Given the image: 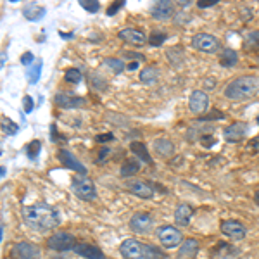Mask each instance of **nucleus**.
<instances>
[{"label":"nucleus","mask_w":259,"mask_h":259,"mask_svg":"<svg viewBox=\"0 0 259 259\" xmlns=\"http://www.w3.org/2000/svg\"><path fill=\"white\" fill-rule=\"evenodd\" d=\"M24 223L33 230H52L61 223V216L54 207L47 204H35V206H28L23 209Z\"/></svg>","instance_id":"nucleus-1"},{"label":"nucleus","mask_w":259,"mask_h":259,"mask_svg":"<svg viewBox=\"0 0 259 259\" xmlns=\"http://www.w3.org/2000/svg\"><path fill=\"white\" fill-rule=\"evenodd\" d=\"M225 97L232 102H244L259 94V78L254 74H244L232 80L225 87Z\"/></svg>","instance_id":"nucleus-2"},{"label":"nucleus","mask_w":259,"mask_h":259,"mask_svg":"<svg viewBox=\"0 0 259 259\" xmlns=\"http://www.w3.org/2000/svg\"><path fill=\"white\" fill-rule=\"evenodd\" d=\"M119 250L124 259H164V254H161L156 247L135 239L124 240Z\"/></svg>","instance_id":"nucleus-3"},{"label":"nucleus","mask_w":259,"mask_h":259,"mask_svg":"<svg viewBox=\"0 0 259 259\" xmlns=\"http://www.w3.org/2000/svg\"><path fill=\"white\" fill-rule=\"evenodd\" d=\"M190 44L195 50L206 54H214L221 49V41L214 35H209V33H197V35L192 36Z\"/></svg>","instance_id":"nucleus-4"},{"label":"nucleus","mask_w":259,"mask_h":259,"mask_svg":"<svg viewBox=\"0 0 259 259\" xmlns=\"http://www.w3.org/2000/svg\"><path fill=\"white\" fill-rule=\"evenodd\" d=\"M73 194L81 200H94L97 197V189H95L94 182L87 177H76L73 180Z\"/></svg>","instance_id":"nucleus-5"},{"label":"nucleus","mask_w":259,"mask_h":259,"mask_svg":"<svg viewBox=\"0 0 259 259\" xmlns=\"http://www.w3.org/2000/svg\"><path fill=\"white\" fill-rule=\"evenodd\" d=\"M47 245L52 250H56V252H68V250H73L76 247V239L71 233L57 232L52 237H49Z\"/></svg>","instance_id":"nucleus-6"},{"label":"nucleus","mask_w":259,"mask_h":259,"mask_svg":"<svg viewBox=\"0 0 259 259\" xmlns=\"http://www.w3.org/2000/svg\"><path fill=\"white\" fill-rule=\"evenodd\" d=\"M157 240L161 242L162 247L171 249V247H177V245L182 244L183 235H182V232L175 227H161L157 230Z\"/></svg>","instance_id":"nucleus-7"},{"label":"nucleus","mask_w":259,"mask_h":259,"mask_svg":"<svg viewBox=\"0 0 259 259\" xmlns=\"http://www.w3.org/2000/svg\"><path fill=\"white\" fill-rule=\"evenodd\" d=\"M249 135V124L247 123H232L230 126L223 130V137L228 144H239V142L245 140V137Z\"/></svg>","instance_id":"nucleus-8"},{"label":"nucleus","mask_w":259,"mask_h":259,"mask_svg":"<svg viewBox=\"0 0 259 259\" xmlns=\"http://www.w3.org/2000/svg\"><path fill=\"white\" fill-rule=\"evenodd\" d=\"M189 107L194 114L204 116L209 109V97H207L206 92L202 90H194L189 97Z\"/></svg>","instance_id":"nucleus-9"},{"label":"nucleus","mask_w":259,"mask_h":259,"mask_svg":"<svg viewBox=\"0 0 259 259\" xmlns=\"http://www.w3.org/2000/svg\"><path fill=\"white\" fill-rule=\"evenodd\" d=\"M40 249L31 242H18L12 247L11 259H38Z\"/></svg>","instance_id":"nucleus-10"},{"label":"nucleus","mask_w":259,"mask_h":259,"mask_svg":"<svg viewBox=\"0 0 259 259\" xmlns=\"http://www.w3.org/2000/svg\"><path fill=\"white\" fill-rule=\"evenodd\" d=\"M175 11H177V7H175L173 2L159 0V2H156L150 7V16L156 21H169L175 16Z\"/></svg>","instance_id":"nucleus-11"},{"label":"nucleus","mask_w":259,"mask_h":259,"mask_svg":"<svg viewBox=\"0 0 259 259\" xmlns=\"http://www.w3.org/2000/svg\"><path fill=\"white\" fill-rule=\"evenodd\" d=\"M221 233H223L225 237H228V239H232V240H242V239H245V233H247V230H245V227L240 223V221L227 220V221H223V223H221Z\"/></svg>","instance_id":"nucleus-12"},{"label":"nucleus","mask_w":259,"mask_h":259,"mask_svg":"<svg viewBox=\"0 0 259 259\" xmlns=\"http://www.w3.org/2000/svg\"><path fill=\"white\" fill-rule=\"evenodd\" d=\"M152 216L147 214V212H135L130 220V228L135 233H149L150 228H152Z\"/></svg>","instance_id":"nucleus-13"},{"label":"nucleus","mask_w":259,"mask_h":259,"mask_svg":"<svg viewBox=\"0 0 259 259\" xmlns=\"http://www.w3.org/2000/svg\"><path fill=\"white\" fill-rule=\"evenodd\" d=\"M126 189L132 192L133 195L140 199H152L154 197V189L152 185H149L144 180H128L126 182Z\"/></svg>","instance_id":"nucleus-14"},{"label":"nucleus","mask_w":259,"mask_h":259,"mask_svg":"<svg viewBox=\"0 0 259 259\" xmlns=\"http://www.w3.org/2000/svg\"><path fill=\"white\" fill-rule=\"evenodd\" d=\"M54 102H56V106H59L61 109H76V107L85 104V99L78 97V95H73V94H66V92H59V94H56V97H54Z\"/></svg>","instance_id":"nucleus-15"},{"label":"nucleus","mask_w":259,"mask_h":259,"mask_svg":"<svg viewBox=\"0 0 259 259\" xmlns=\"http://www.w3.org/2000/svg\"><path fill=\"white\" fill-rule=\"evenodd\" d=\"M59 161H61V164L64 166V168H69V169L76 171V173H80L81 177H85V175H87V168L76 159V157H74V154L69 152V150H66V149L59 150Z\"/></svg>","instance_id":"nucleus-16"},{"label":"nucleus","mask_w":259,"mask_h":259,"mask_svg":"<svg viewBox=\"0 0 259 259\" xmlns=\"http://www.w3.org/2000/svg\"><path fill=\"white\" fill-rule=\"evenodd\" d=\"M118 36L123 41H126L130 45H135V47H140L147 41V36H145L144 31L137 30V28H124L118 33Z\"/></svg>","instance_id":"nucleus-17"},{"label":"nucleus","mask_w":259,"mask_h":259,"mask_svg":"<svg viewBox=\"0 0 259 259\" xmlns=\"http://www.w3.org/2000/svg\"><path fill=\"white\" fill-rule=\"evenodd\" d=\"M152 147H154V152L159 157H162V159H169L175 154V144L169 139H166V137H161V139L154 140Z\"/></svg>","instance_id":"nucleus-18"},{"label":"nucleus","mask_w":259,"mask_h":259,"mask_svg":"<svg viewBox=\"0 0 259 259\" xmlns=\"http://www.w3.org/2000/svg\"><path fill=\"white\" fill-rule=\"evenodd\" d=\"M192 214H194L192 206H189V204H180V206H177V211H175V223L178 227H189Z\"/></svg>","instance_id":"nucleus-19"},{"label":"nucleus","mask_w":259,"mask_h":259,"mask_svg":"<svg viewBox=\"0 0 259 259\" xmlns=\"http://www.w3.org/2000/svg\"><path fill=\"white\" fill-rule=\"evenodd\" d=\"M74 252L87 259H106L102 250H100L97 245H92V244H76Z\"/></svg>","instance_id":"nucleus-20"},{"label":"nucleus","mask_w":259,"mask_h":259,"mask_svg":"<svg viewBox=\"0 0 259 259\" xmlns=\"http://www.w3.org/2000/svg\"><path fill=\"white\" fill-rule=\"evenodd\" d=\"M199 252V242L195 239H187L182 242L178 250V257L180 259H194Z\"/></svg>","instance_id":"nucleus-21"},{"label":"nucleus","mask_w":259,"mask_h":259,"mask_svg":"<svg viewBox=\"0 0 259 259\" xmlns=\"http://www.w3.org/2000/svg\"><path fill=\"white\" fill-rule=\"evenodd\" d=\"M140 171V162L135 159V157H130L121 164V169H119V175L124 178H130V177H135L137 173Z\"/></svg>","instance_id":"nucleus-22"},{"label":"nucleus","mask_w":259,"mask_h":259,"mask_svg":"<svg viewBox=\"0 0 259 259\" xmlns=\"http://www.w3.org/2000/svg\"><path fill=\"white\" fill-rule=\"evenodd\" d=\"M130 149H132V152L135 154L140 161L152 164V157H150V154H149L147 147H145V144H142V142H132V144H130Z\"/></svg>","instance_id":"nucleus-23"},{"label":"nucleus","mask_w":259,"mask_h":259,"mask_svg":"<svg viewBox=\"0 0 259 259\" xmlns=\"http://www.w3.org/2000/svg\"><path fill=\"white\" fill-rule=\"evenodd\" d=\"M45 12H47L45 7H38L36 4H30V6L24 7L23 14H24V18H26L28 21H38V19L44 18Z\"/></svg>","instance_id":"nucleus-24"},{"label":"nucleus","mask_w":259,"mask_h":259,"mask_svg":"<svg viewBox=\"0 0 259 259\" xmlns=\"http://www.w3.org/2000/svg\"><path fill=\"white\" fill-rule=\"evenodd\" d=\"M237 62H239V56H237L235 50L223 49V52H221V57H220V64L223 66V68H232V66H235Z\"/></svg>","instance_id":"nucleus-25"},{"label":"nucleus","mask_w":259,"mask_h":259,"mask_svg":"<svg viewBox=\"0 0 259 259\" xmlns=\"http://www.w3.org/2000/svg\"><path fill=\"white\" fill-rule=\"evenodd\" d=\"M41 66H44V61L38 59V61L33 62V66H30V69L26 71V78H28V81H30L31 85L38 83L40 74H41Z\"/></svg>","instance_id":"nucleus-26"},{"label":"nucleus","mask_w":259,"mask_h":259,"mask_svg":"<svg viewBox=\"0 0 259 259\" xmlns=\"http://www.w3.org/2000/svg\"><path fill=\"white\" fill-rule=\"evenodd\" d=\"M157 80H159V71L156 68H145L140 71V81L145 85H154Z\"/></svg>","instance_id":"nucleus-27"},{"label":"nucleus","mask_w":259,"mask_h":259,"mask_svg":"<svg viewBox=\"0 0 259 259\" xmlns=\"http://www.w3.org/2000/svg\"><path fill=\"white\" fill-rule=\"evenodd\" d=\"M212 132V126H206V128H199V126H190L189 132H187V142H195L200 140L204 135Z\"/></svg>","instance_id":"nucleus-28"},{"label":"nucleus","mask_w":259,"mask_h":259,"mask_svg":"<svg viewBox=\"0 0 259 259\" xmlns=\"http://www.w3.org/2000/svg\"><path fill=\"white\" fill-rule=\"evenodd\" d=\"M166 56H168V61H169L171 66H180L183 62V57H185V54H183L182 47H171V49H168Z\"/></svg>","instance_id":"nucleus-29"},{"label":"nucleus","mask_w":259,"mask_h":259,"mask_svg":"<svg viewBox=\"0 0 259 259\" xmlns=\"http://www.w3.org/2000/svg\"><path fill=\"white\" fill-rule=\"evenodd\" d=\"M244 49L250 50V52H257V50H259V31L247 33L245 41H244Z\"/></svg>","instance_id":"nucleus-30"},{"label":"nucleus","mask_w":259,"mask_h":259,"mask_svg":"<svg viewBox=\"0 0 259 259\" xmlns=\"http://www.w3.org/2000/svg\"><path fill=\"white\" fill-rule=\"evenodd\" d=\"M0 128L6 135H16L19 132L18 123H14L11 118H0Z\"/></svg>","instance_id":"nucleus-31"},{"label":"nucleus","mask_w":259,"mask_h":259,"mask_svg":"<svg viewBox=\"0 0 259 259\" xmlns=\"http://www.w3.org/2000/svg\"><path fill=\"white\" fill-rule=\"evenodd\" d=\"M104 64H106L107 68H111L112 73H116V74L123 73V71L126 69L124 62L121 59H116V57H107V59H104Z\"/></svg>","instance_id":"nucleus-32"},{"label":"nucleus","mask_w":259,"mask_h":259,"mask_svg":"<svg viewBox=\"0 0 259 259\" xmlns=\"http://www.w3.org/2000/svg\"><path fill=\"white\" fill-rule=\"evenodd\" d=\"M81 78H83L81 71L76 69V68L68 69V71H66V74H64V80L68 81V83H71V85H76V83H80Z\"/></svg>","instance_id":"nucleus-33"},{"label":"nucleus","mask_w":259,"mask_h":259,"mask_svg":"<svg viewBox=\"0 0 259 259\" xmlns=\"http://www.w3.org/2000/svg\"><path fill=\"white\" fill-rule=\"evenodd\" d=\"M166 38H168V33H164L161 30H154L149 36V44L154 45V47H157V45H162V41Z\"/></svg>","instance_id":"nucleus-34"},{"label":"nucleus","mask_w":259,"mask_h":259,"mask_svg":"<svg viewBox=\"0 0 259 259\" xmlns=\"http://www.w3.org/2000/svg\"><path fill=\"white\" fill-rule=\"evenodd\" d=\"M41 149V142L40 140H31L30 144L26 145V154L30 159H36L38 157V152Z\"/></svg>","instance_id":"nucleus-35"},{"label":"nucleus","mask_w":259,"mask_h":259,"mask_svg":"<svg viewBox=\"0 0 259 259\" xmlns=\"http://www.w3.org/2000/svg\"><path fill=\"white\" fill-rule=\"evenodd\" d=\"M80 6L83 7L85 11H89V12H97L100 9V4L97 2V0H80Z\"/></svg>","instance_id":"nucleus-36"},{"label":"nucleus","mask_w":259,"mask_h":259,"mask_svg":"<svg viewBox=\"0 0 259 259\" xmlns=\"http://www.w3.org/2000/svg\"><path fill=\"white\" fill-rule=\"evenodd\" d=\"M218 119H225V114L218 109H212L209 114H204L199 118V121H218Z\"/></svg>","instance_id":"nucleus-37"},{"label":"nucleus","mask_w":259,"mask_h":259,"mask_svg":"<svg viewBox=\"0 0 259 259\" xmlns=\"http://www.w3.org/2000/svg\"><path fill=\"white\" fill-rule=\"evenodd\" d=\"M200 144H202L206 149H209V147H212V145L216 144V140H214V137H212L211 133H207V135H204L202 139H200Z\"/></svg>","instance_id":"nucleus-38"},{"label":"nucleus","mask_w":259,"mask_h":259,"mask_svg":"<svg viewBox=\"0 0 259 259\" xmlns=\"http://www.w3.org/2000/svg\"><path fill=\"white\" fill-rule=\"evenodd\" d=\"M23 107H24V112H31L33 107H35V102H33V99L30 97V95H26V97L23 99Z\"/></svg>","instance_id":"nucleus-39"},{"label":"nucleus","mask_w":259,"mask_h":259,"mask_svg":"<svg viewBox=\"0 0 259 259\" xmlns=\"http://www.w3.org/2000/svg\"><path fill=\"white\" fill-rule=\"evenodd\" d=\"M218 4V0H199L197 7L199 9H209V7H214Z\"/></svg>","instance_id":"nucleus-40"},{"label":"nucleus","mask_w":259,"mask_h":259,"mask_svg":"<svg viewBox=\"0 0 259 259\" xmlns=\"http://www.w3.org/2000/svg\"><path fill=\"white\" fill-rule=\"evenodd\" d=\"M177 23L180 24H185V23H190L192 21V14H187V12H180V14H177Z\"/></svg>","instance_id":"nucleus-41"},{"label":"nucleus","mask_w":259,"mask_h":259,"mask_svg":"<svg viewBox=\"0 0 259 259\" xmlns=\"http://www.w3.org/2000/svg\"><path fill=\"white\" fill-rule=\"evenodd\" d=\"M33 61H35V56H33L31 52H26V54H23V56H21V64H23V66H30Z\"/></svg>","instance_id":"nucleus-42"},{"label":"nucleus","mask_w":259,"mask_h":259,"mask_svg":"<svg viewBox=\"0 0 259 259\" xmlns=\"http://www.w3.org/2000/svg\"><path fill=\"white\" fill-rule=\"evenodd\" d=\"M123 6H124L123 0H121V2H114V4H112V6L109 7V9H107V16H114L116 12H118Z\"/></svg>","instance_id":"nucleus-43"},{"label":"nucleus","mask_w":259,"mask_h":259,"mask_svg":"<svg viewBox=\"0 0 259 259\" xmlns=\"http://www.w3.org/2000/svg\"><path fill=\"white\" fill-rule=\"evenodd\" d=\"M114 140V135L112 133H104V135H97V142L99 144H106V142Z\"/></svg>","instance_id":"nucleus-44"},{"label":"nucleus","mask_w":259,"mask_h":259,"mask_svg":"<svg viewBox=\"0 0 259 259\" xmlns=\"http://www.w3.org/2000/svg\"><path fill=\"white\" fill-rule=\"evenodd\" d=\"M109 154H111V150L107 149V147L100 149V152H99V157H97V161H99V162H102L104 159H106L107 156H109Z\"/></svg>","instance_id":"nucleus-45"},{"label":"nucleus","mask_w":259,"mask_h":259,"mask_svg":"<svg viewBox=\"0 0 259 259\" xmlns=\"http://www.w3.org/2000/svg\"><path fill=\"white\" fill-rule=\"evenodd\" d=\"M249 149H250V152H257V149H259V137L257 139H254L252 142L249 144Z\"/></svg>","instance_id":"nucleus-46"},{"label":"nucleus","mask_w":259,"mask_h":259,"mask_svg":"<svg viewBox=\"0 0 259 259\" xmlns=\"http://www.w3.org/2000/svg\"><path fill=\"white\" fill-rule=\"evenodd\" d=\"M50 137H52L54 142H59L57 139H59V133H57V126L56 124H52V128H50Z\"/></svg>","instance_id":"nucleus-47"},{"label":"nucleus","mask_w":259,"mask_h":259,"mask_svg":"<svg viewBox=\"0 0 259 259\" xmlns=\"http://www.w3.org/2000/svg\"><path fill=\"white\" fill-rule=\"evenodd\" d=\"M214 83H216L214 78H207V80L204 81V85H206V89H207V90H211V89H214Z\"/></svg>","instance_id":"nucleus-48"},{"label":"nucleus","mask_w":259,"mask_h":259,"mask_svg":"<svg viewBox=\"0 0 259 259\" xmlns=\"http://www.w3.org/2000/svg\"><path fill=\"white\" fill-rule=\"evenodd\" d=\"M126 69H128V71H135V69H139V61L130 62V64L126 66Z\"/></svg>","instance_id":"nucleus-49"},{"label":"nucleus","mask_w":259,"mask_h":259,"mask_svg":"<svg viewBox=\"0 0 259 259\" xmlns=\"http://www.w3.org/2000/svg\"><path fill=\"white\" fill-rule=\"evenodd\" d=\"M6 61H7V54H6V52H2V54H0V69L4 68V64H6Z\"/></svg>","instance_id":"nucleus-50"},{"label":"nucleus","mask_w":259,"mask_h":259,"mask_svg":"<svg viewBox=\"0 0 259 259\" xmlns=\"http://www.w3.org/2000/svg\"><path fill=\"white\" fill-rule=\"evenodd\" d=\"M254 202H256L257 206H259V190L256 192V194H254Z\"/></svg>","instance_id":"nucleus-51"},{"label":"nucleus","mask_w":259,"mask_h":259,"mask_svg":"<svg viewBox=\"0 0 259 259\" xmlns=\"http://www.w3.org/2000/svg\"><path fill=\"white\" fill-rule=\"evenodd\" d=\"M7 173V169L6 168H4V166H2V168H0V178H2L4 177V175H6Z\"/></svg>","instance_id":"nucleus-52"},{"label":"nucleus","mask_w":259,"mask_h":259,"mask_svg":"<svg viewBox=\"0 0 259 259\" xmlns=\"http://www.w3.org/2000/svg\"><path fill=\"white\" fill-rule=\"evenodd\" d=\"M2 230H4V228H2V227H0V240H2Z\"/></svg>","instance_id":"nucleus-53"},{"label":"nucleus","mask_w":259,"mask_h":259,"mask_svg":"<svg viewBox=\"0 0 259 259\" xmlns=\"http://www.w3.org/2000/svg\"><path fill=\"white\" fill-rule=\"evenodd\" d=\"M257 124H259V116H257Z\"/></svg>","instance_id":"nucleus-54"}]
</instances>
